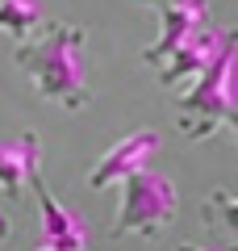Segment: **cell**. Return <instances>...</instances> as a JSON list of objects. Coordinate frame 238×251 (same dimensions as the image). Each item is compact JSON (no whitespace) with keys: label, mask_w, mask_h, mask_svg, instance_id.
<instances>
[{"label":"cell","mask_w":238,"mask_h":251,"mask_svg":"<svg viewBox=\"0 0 238 251\" xmlns=\"http://www.w3.org/2000/svg\"><path fill=\"white\" fill-rule=\"evenodd\" d=\"M88 29L71 25V21H54L38 42H17L13 63L29 75V84L38 88V97L54 100V105L79 109L92 105V88H88Z\"/></svg>","instance_id":"1"},{"label":"cell","mask_w":238,"mask_h":251,"mask_svg":"<svg viewBox=\"0 0 238 251\" xmlns=\"http://www.w3.org/2000/svg\"><path fill=\"white\" fill-rule=\"evenodd\" d=\"M234 105H238V29H226L217 59L180 97V130H184V138L201 143V138L217 134Z\"/></svg>","instance_id":"2"},{"label":"cell","mask_w":238,"mask_h":251,"mask_svg":"<svg viewBox=\"0 0 238 251\" xmlns=\"http://www.w3.org/2000/svg\"><path fill=\"white\" fill-rule=\"evenodd\" d=\"M176 205H180V193H176V184L167 176H159L150 168L134 172V176L121 180V214H117V222H113L109 234L113 239H130V234L155 239L171 222Z\"/></svg>","instance_id":"3"},{"label":"cell","mask_w":238,"mask_h":251,"mask_svg":"<svg viewBox=\"0 0 238 251\" xmlns=\"http://www.w3.org/2000/svg\"><path fill=\"white\" fill-rule=\"evenodd\" d=\"M29 188L38 197V214H42V243L46 247H63V251H88V222L79 214H71L46 184L42 159L29 168Z\"/></svg>","instance_id":"4"},{"label":"cell","mask_w":238,"mask_h":251,"mask_svg":"<svg viewBox=\"0 0 238 251\" xmlns=\"http://www.w3.org/2000/svg\"><path fill=\"white\" fill-rule=\"evenodd\" d=\"M155 151H159L155 130H130L125 138H117V143L96 159V168L88 172V188H109V184H121L134 172H146V163H150Z\"/></svg>","instance_id":"5"},{"label":"cell","mask_w":238,"mask_h":251,"mask_svg":"<svg viewBox=\"0 0 238 251\" xmlns=\"http://www.w3.org/2000/svg\"><path fill=\"white\" fill-rule=\"evenodd\" d=\"M205 21H209L205 17V0H176L167 9H159V38L142 50V63L146 67H163Z\"/></svg>","instance_id":"6"},{"label":"cell","mask_w":238,"mask_h":251,"mask_svg":"<svg viewBox=\"0 0 238 251\" xmlns=\"http://www.w3.org/2000/svg\"><path fill=\"white\" fill-rule=\"evenodd\" d=\"M221 42H226V29L201 25L167 63H163V67H155V72H159V84H163V88H171V84H180V80H196V75H201L205 67L217 59Z\"/></svg>","instance_id":"7"},{"label":"cell","mask_w":238,"mask_h":251,"mask_svg":"<svg viewBox=\"0 0 238 251\" xmlns=\"http://www.w3.org/2000/svg\"><path fill=\"white\" fill-rule=\"evenodd\" d=\"M42 159V147H38V134H21L17 143H0V193L17 201L21 188L29 184V168Z\"/></svg>","instance_id":"8"},{"label":"cell","mask_w":238,"mask_h":251,"mask_svg":"<svg viewBox=\"0 0 238 251\" xmlns=\"http://www.w3.org/2000/svg\"><path fill=\"white\" fill-rule=\"evenodd\" d=\"M42 25V4L38 0H0V34L25 42Z\"/></svg>","instance_id":"9"},{"label":"cell","mask_w":238,"mask_h":251,"mask_svg":"<svg viewBox=\"0 0 238 251\" xmlns=\"http://www.w3.org/2000/svg\"><path fill=\"white\" fill-rule=\"evenodd\" d=\"M201 209H209V214L217 209V218L230 226V230H234V239H238V197H230V193H217V188H213V197L205 201Z\"/></svg>","instance_id":"10"},{"label":"cell","mask_w":238,"mask_h":251,"mask_svg":"<svg viewBox=\"0 0 238 251\" xmlns=\"http://www.w3.org/2000/svg\"><path fill=\"white\" fill-rule=\"evenodd\" d=\"M221 130H230V134H234V143H238V105L230 109V117H226V126H221Z\"/></svg>","instance_id":"11"},{"label":"cell","mask_w":238,"mask_h":251,"mask_svg":"<svg viewBox=\"0 0 238 251\" xmlns=\"http://www.w3.org/2000/svg\"><path fill=\"white\" fill-rule=\"evenodd\" d=\"M180 251H238V247H196V243H180Z\"/></svg>","instance_id":"12"},{"label":"cell","mask_w":238,"mask_h":251,"mask_svg":"<svg viewBox=\"0 0 238 251\" xmlns=\"http://www.w3.org/2000/svg\"><path fill=\"white\" fill-rule=\"evenodd\" d=\"M138 4H150V9H167V4H176V0H138Z\"/></svg>","instance_id":"13"},{"label":"cell","mask_w":238,"mask_h":251,"mask_svg":"<svg viewBox=\"0 0 238 251\" xmlns=\"http://www.w3.org/2000/svg\"><path fill=\"white\" fill-rule=\"evenodd\" d=\"M4 234H9V222H4V214H0V239H4Z\"/></svg>","instance_id":"14"},{"label":"cell","mask_w":238,"mask_h":251,"mask_svg":"<svg viewBox=\"0 0 238 251\" xmlns=\"http://www.w3.org/2000/svg\"><path fill=\"white\" fill-rule=\"evenodd\" d=\"M38 251H63V247H46V243H42V247H38Z\"/></svg>","instance_id":"15"}]
</instances>
